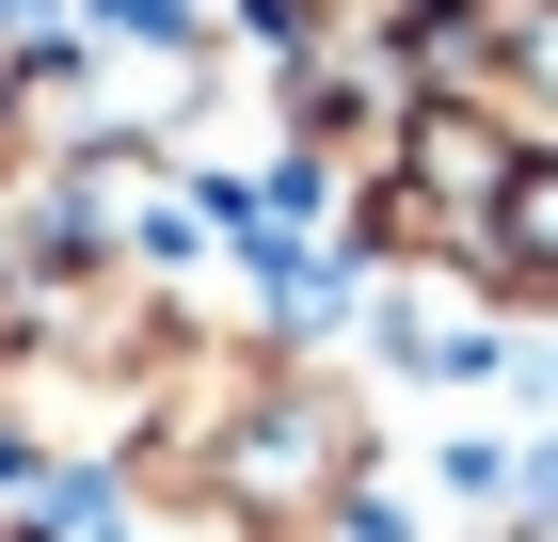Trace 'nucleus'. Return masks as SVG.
<instances>
[{"mask_svg": "<svg viewBox=\"0 0 558 542\" xmlns=\"http://www.w3.org/2000/svg\"><path fill=\"white\" fill-rule=\"evenodd\" d=\"M240 495H256V510H319V495H351V399L271 383L256 431H240Z\"/></svg>", "mask_w": 558, "mask_h": 542, "instance_id": "nucleus-2", "label": "nucleus"}, {"mask_svg": "<svg viewBox=\"0 0 558 542\" xmlns=\"http://www.w3.org/2000/svg\"><path fill=\"white\" fill-rule=\"evenodd\" d=\"M415 81L463 128L558 160V0H430L415 16Z\"/></svg>", "mask_w": 558, "mask_h": 542, "instance_id": "nucleus-1", "label": "nucleus"}, {"mask_svg": "<svg viewBox=\"0 0 558 542\" xmlns=\"http://www.w3.org/2000/svg\"><path fill=\"white\" fill-rule=\"evenodd\" d=\"M478 255H495V288L558 303V160H526L511 192H495V224H478Z\"/></svg>", "mask_w": 558, "mask_h": 542, "instance_id": "nucleus-3", "label": "nucleus"}, {"mask_svg": "<svg viewBox=\"0 0 558 542\" xmlns=\"http://www.w3.org/2000/svg\"><path fill=\"white\" fill-rule=\"evenodd\" d=\"M16 112H33V96H16V64H0V160H16Z\"/></svg>", "mask_w": 558, "mask_h": 542, "instance_id": "nucleus-4", "label": "nucleus"}]
</instances>
